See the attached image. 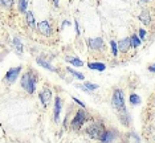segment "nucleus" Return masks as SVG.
<instances>
[{
	"label": "nucleus",
	"instance_id": "nucleus-25",
	"mask_svg": "<svg viewBox=\"0 0 155 143\" xmlns=\"http://www.w3.org/2000/svg\"><path fill=\"white\" fill-rule=\"evenodd\" d=\"M0 1H1L3 8H11L13 4V0H0Z\"/></svg>",
	"mask_w": 155,
	"mask_h": 143
},
{
	"label": "nucleus",
	"instance_id": "nucleus-17",
	"mask_svg": "<svg viewBox=\"0 0 155 143\" xmlns=\"http://www.w3.org/2000/svg\"><path fill=\"white\" fill-rule=\"evenodd\" d=\"M88 68L92 70H97V72H103L106 69V65L103 62H89Z\"/></svg>",
	"mask_w": 155,
	"mask_h": 143
},
{
	"label": "nucleus",
	"instance_id": "nucleus-7",
	"mask_svg": "<svg viewBox=\"0 0 155 143\" xmlns=\"http://www.w3.org/2000/svg\"><path fill=\"white\" fill-rule=\"evenodd\" d=\"M39 98H40L43 106L47 107L48 105L50 104V101H52V90L48 89V88H44V89L40 90V93H39Z\"/></svg>",
	"mask_w": 155,
	"mask_h": 143
},
{
	"label": "nucleus",
	"instance_id": "nucleus-10",
	"mask_svg": "<svg viewBox=\"0 0 155 143\" xmlns=\"http://www.w3.org/2000/svg\"><path fill=\"white\" fill-rule=\"evenodd\" d=\"M88 45L92 50H98L103 48V39L102 37H95V39H89Z\"/></svg>",
	"mask_w": 155,
	"mask_h": 143
},
{
	"label": "nucleus",
	"instance_id": "nucleus-2",
	"mask_svg": "<svg viewBox=\"0 0 155 143\" xmlns=\"http://www.w3.org/2000/svg\"><path fill=\"white\" fill-rule=\"evenodd\" d=\"M105 130H106L105 126H103V123H101V122H93V123H90L88 127L85 128L89 138L95 139V141H100L102 134L105 133Z\"/></svg>",
	"mask_w": 155,
	"mask_h": 143
},
{
	"label": "nucleus",
	"instance_id": "nucleus-30",
	"mask_svg": "<svg viewBox=\"0 0 155 143\" xmlns=\"http://www.w3.org/2000/svg\"><path fill=\"white\" fill-rule=\"evenodd\" d=\"M53 5H55L56 8L60 7V0H53Z\"/></svg>",
	"mask_w": 155,
	"mask_h": 143
},
{
	"label": "nucleus",
	"instance_id": "nucleus-6",
	"mask_svg": "<svg viewBox=\"0 0 155 143\" xmlns=\"http://www.w3.org/2000/svg\"><path fill=\"white\" fill-rule=\"evenodd\" d=\"M21 69H23L21 66H16V68H11V69H8L7 74H5V81H7L9 85L15 84L16 80H17V77L20 76Z\"/></svg>",
	"mask_w": 155,
	"mask_h": 143
},
{
	"label": "nucleus",
	"instance_id": "nucleus-31",
	"mask_svg": "<svg viewBox=\"0 0 155 143\" xmlns=\"http://www.w3.org/2000/svg\"><path fill=\"white\" fill-rule=\"evenodd\" d=\"M148 72H151V73H155V66H154V65L148 66Z\"/></svg>",
	"mask_w": 155,
	"mask_h": 143
},
{
	"label": "nucleus",
	"instance_id": "nucleus-5",
	"mask_svg": "<svg viewBox=\"0 0 155 143\" xmlns=\"http://www.w3.org/2000/svg\"><path fill=\"white\" fill-rule=\"evenodd\" d=\"M37 31L40 35H43L45 37H50L53 35V28L47 20H43V21L37 23Z\"/></svg>",
	"mask_w": 155,
	"mask_h": 143
},
{
	"label": "nucleus",
	"instance_id": "nucleus-21",
	"mask_svg": "<svg viewBox=\"0 0 155 143\" xmlns=\"http://www.w3.org/2000/svg\"><path fill=\"white\" fill-rule=\"evenodd\" d=\"M130 41H131V48H134V49H137L138 47H140V44H142V40H140L139 36L137 35H133L130 37Z\"/></svg>",
	"mask_w": 155,
	"mask_h": 143
},
{
	"label": "nucleus",
	"instance_id": "nucleus-1",
	"mask_svg": "<svg viewBox=\"0 0 155 143\" xmlns=\"http://www.w3.org/2000/svg\"><path fill=\"white\" fill-rule=\"evenodd\" d=\"M21 88L27 91L28 94H33L36 91V85H37V76L35 70H28L23 74L21 77Z\"/></svg>",
	"mask_w": 155,
	"mask_h": 143
},
{
	"label": "nucleus",
	"instance_id": "nucleus-18",
	"mask_svg": "<svg viewBox=\"0 0 155 143\" xmlns=\"http://www.w3.org/2000/svg\"><path fill=\"white\" fill-rule=\"evenodd\" d=\"M129 101H130V104L133 105V106H139V105L142 104V99H140V97L138 96L137 93H131L130 97H129Z\"/></svg>",
	"mask_w": 155,
	"mask_h": 143
},
{
	"label": "nucleus",
	"instance_id": "nucleus-3",
	"mask_svg": "<svg viewBox=\"0 0 155 143\" xmlns=\"http://www.w3.org/2000/svg\"><path fill=\"white\" fill-rule=\"evenodd\" d=\"M111 106L115 109L117 111L125 110L126 105H125V93L122 89H115L113 91L111 96Z\"/></svg>",
	"mask_w": 155,
	"mask_h": 143
},
{
	"label": "nucleus",
	"instance_id": "nucleus-32",
	"mask_svg": "<svg viewBox=\"0 0 155 143\" xmlns=\"http://www.w3.org/2000/svg\"><path fill=\"white\" fill-rule=\"evenodd\" d=\"M65 25H70V21H68V20H65V21L63 23V28L65 27Z\"/></svg>",
	"mask_w": 155,
	"mask_h": 143
},
{
	"label": "nucleus",
	"instance_id": "nucleus-22",
	"mask_svg": "<svg viewBox=\"0 0 155 143\" xmlns=\"http://www.w3.org/2000/svg\"><path fill=\"white\" fill-rule=\"evenodd\" d=\"M110 47H111V54L114 57H117L119 54V48H118V42H115V40L110 41Z\"/></svg>",
	"mask_w": 155,
	"mask_h": 143
},
{
	"label": "nucleus",
	"instance_id": "nucleus-29",
	"mask_svg": "<svg viewBox=\"0 0 155 143\" xmlns=\"http://www.w3.org/2000/svg\"><path fill=\"white\" fill-rule=\"evenodd\" d=\"M74 29H76V33H77V36L80 35V25H78V21L77 20H74Z\"/></svg>",
	"mask_w": 155,
	"mask_h": 143
},
{
	"label": "nucleus",
	"instance_id": "nucleus-27",
	"mask_svg": "<svg viewBox=\"0 0 155 143\" xmlns=\"http://www.w3.org/2000/svg\"><path fill=\"white\" fill-rule=\"evenodd\" d=\"M76 88H78V89H81V90L84 91V93H88V94H90V93H92V91H90V90H89L88 88H86L84 84H82V85H76Z\"/></svg>",
	"mask_w": 155,
	"mask_h": 143
},
{
	"label": "nucleus",
	"instance_id": "nucleus-14",
	"mask_svg": "<svg viewBox=\"0 0 155 143\" xmlns=\"http://www.w3.org/2000/svg\"><path fill=\"white\" fill-rule=\"evenodd\" d=\"M25 21H27V25L31 29H37V24H36V21H35V16H33V13L31 12V11H28V12L25 13Z\"/></svg>",
	"mask_w": 155,
	"mask_h": 143
},
{
	"label": "nucleus",
	"instance_id": "nucleus-16",
	"mask_svg": "<svg viewBox=\"0 0 155 143\" xmlns=\"http://www.w3.org/2000/svg\"><path fill=\"white\" fill-rule=\"evenodd\" d=\"M65 61L69 62V64L73 65V66H77V68L84 66V61H81V60L78 58V57H76V56H66Z\"/></svg>",
	"mask_w": 155,
	"mask_h": 143
},
{
	"label": "nucleus",
	"instance_id": "nucleus-23",
	"mask_svg": "<svg viewBox=\"0 0 155 143\" xmlns=\"http://www.w3.org/2000/svg\"><path fill=\"white\" fill-rule=\"evenodd\" d=\"M13 45H15L17 53L21 54L23 53V42H21V40L19 39V37H15V39H13Z\"/></svg>",
	"mask_w": 155,
	"mask_h": 143
},
{
	"label": "nucleus",
	"instance_id": "nucleus-33",
	"mask_svg": "<svg viewBox=\"0 0 155 143\" xmlns=\"http://www.w3.org/2000/svg\"><path fill=\"white\" fill-rule=\"evenodd\" d=\"M140 1H146V3H147V1H151V0H140Z\"/></svg>",
	"mask_w": 155,
	"mask_h": 143
},
{
	"label": "nucleus",
	"instance_id": "nucleus-19",
	"mask_svg": "<svg viewBox=\"0 0 155 143\" xmlns=\"http://www.w3.org/2000/svg\"><path fill=\"white\" fill-rule=\"evenodd\" d=\"M28 0H19L17 1V9L21 13H27L28 12Z\"/></svg>",
	"mask_w": 155,
	"mask_h": 143
},
{
	"label": "nucleus",
	"instance_id": "nucleus-28",
	"mask_svg": "<svg viewBox=\"0 0 155 143\" xmlns=\"http://www.w3.org/2000/svg\"><path fill=\"white\" fill-rule=\"evenodd\" d=\"M146 35H147V32H146V29H143V28H140L139 32H138V36L140 37V40H145Z\"/></svg>",
	"mask_w": 155,
	"mask_h": 143
},
{
	"label": "nucleus",
	"instance_id": "nucleus-26",
	"mask_svg": "<svg viewBox=\"0 0 155 143\" xmlns=\"http://www.w3.org/2000/svg\"><path fill=\"white\" fill-rule=\"evenodd\" d=\"M73 101H74L76 104H77V105H78V106H80L81 109H85V107H86V105L84 104L82 101H80V99H78V98H76V97H73Z\"/></svg>",
	"mask_w": 155,
	"mask_h": 143
},
{
	"label": "nucleus",
	"instance_id": "nucleus-9",
	"mask_svg": "<svg viewBox=\"0 0 155 143\" xmlns=\"http://www.w3.org/2000/svg\"><path fill=\"white\" fill-rule=\"evenodd\" d=\"M61 109H63V102H61V98H60V97H56V98H55V106H53V118H55V122L60 121Z\"/></svg>",
	"mask_w": 155,
	"mask_h": 143
},
{
	"label": "nucleus",
	"instance_id": "nucleus-13",
	"mask_svg": "<svg viewBox=\"0 0 155 143\" xmlns=\"http://www.w3.org/2000/svg\"><path fill=\"white\" fill-rule=\"evenodd\" d=\"M36 62H37V64L40 65L41 68H44V69H47V70H49V72H57V69H56V68L53 66V65L50 64L49 61H47L45 58L37 57V58H36Z\"/></svg>",
	"mask_w": 155,
	"mask_h": 143
},
{
	"label": "nucleus",
	"instance_id": "nucleus-24",
	"mask_svg": "<svg viewBox=\"0 0 155 143\" xmlns=\"http://www.w3.org/2000/svg\"><path fill=\"white\" fill-rule=\"evenodd\" d=\"M84 85H85V86L88 88L90 91H94L95 89H98V85L97 84H93V82H84Z\"/></svg>",
	"mask_w": 155,
	"mask_h": 143
},
{
	"label": "nucleus",
	"instance_id": "nucleus-4",
	"mask_svg": "<svg viewBox=\"0 0 155 143\" xmlns=\"http://www.w3.org/2000/svg\"><path fill=\"white\" fill-rule=\"evenodd\" d=\"M86 119H88V114H86L85 109H80L76 113V115L73 117L72 122H70V128L72 130H80L84 125H85Z\"/></svg>",
	"mask_w": 155,
	"mask_h": 143
},
{
	"label": "nucleus",
	"instance_id": "nucleus-15",
	"mask_svg": "<svg viewBox=\"0 0 155 143\" xmlns=\"http://www.w3.org/2000/svg\"><path fill=\"white\" fill-rule=\"evenodd\" d=\"M138 19L140 20V23H142V24L147 25V27L151 24V15H150V12H148V11H142V12L139 13V16H138Z\"/></svg>",
	"mask_w": 155,
	"mask_h": 143
},
{
	"label": "nucleus",
	"instance_id": "nucleus-11",
	"mask_svg": "<svg viewBox=\"0 0 155 143\" xmlns=\"http://www.w3.org/2000/svg\"><path fill=\"white\" fill-rule=\"evenodd\" d=\"M118 118H119L121 123H122L123 126H130L131 125V117H130V114H129L127 109L118 111Z\"/></svg>",
	"mask_w": 155,
	"mask_h": 143
},
{
	"label": "nucleus",
	"instance_id": "nucleus-8",
	"mask_svg": "<svg viewBox=\"0 0 155 143\" xmlns=\"http://www.w3.org/2000/svg\"><path fill=\"white\" fill-rule=\"evenodd\" d=\"M115 138H117V131H115L114 128H108V130H105V133L102 134L100 142L101 143H111Z\"/></svg>",
	"mask_w": 155,
	"mask_h": 143
},
{
	"label": "nucleus",
	"instance_id": "nucleus-20",
	"mask_svg": "<svg viewBox=\"0 0 155 143\" xmlns=\"http://www.w3.org/2000/svg\"><path fill=\"white\" fill-rule=\"evenodd\" d=\"M66 70L69 72V74H70V76H73V77H74V78L80 80V81H84V80H85V76H84L82 73H80V72L74 70V69H73V68H68Z\"/></svg>",
	"mask_w": 155,
	"mask_h": 143
},
{
	"label": "nucleus",
	"instance_id": "nucleus-12",
	"mask_svg": "<svg viewBox=\"0 0 155 143\" xmlns=\"http://www.w3.org/2000/svg\"><path fill=\"white\" fill-rule=\"evenodd\" d=\"M118 48H119V52L121 53H127L129 49L131 48L130 37H125V39L119 40V42H118Z\"/></svg>",
	"mask_w": 155,
	"mask_h": 143
},
{
	"label": "nucleus",
	"instance_id": "nucleus-34",
	"mask_svg": "<svg viewBox=\"0 0 155 143\" xmlns=\"http://www.w3.org/2000/svg\"><path fill=\"white\" fill-rule=\"evenodd\" d=\"M154 66H155V64H154Z\"/></svg>",
	"mask_w": 155,
	"mask_h": 143
}]
</instances>
